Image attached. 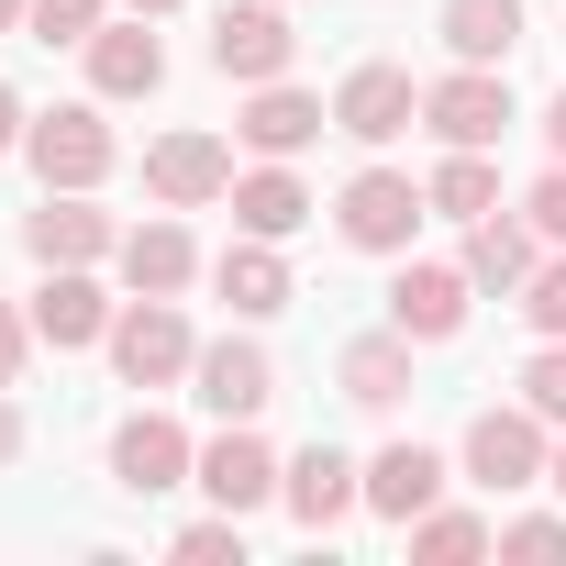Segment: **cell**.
<instances>
[{"instance_id":"836d02e7","label":"cell","mask_w":566,"mask_h":566,"mask_svg":"<svg viewBox=\"0 0 566 566\" xmlns=\"http://www.w3.org/2000/svg\"><path fill=\"white\" fill-rule=\"evenodd\" d=\"M23 134H34V112H23V101H12V90H0V156H12V145H23Z\"/></svg>"},{"instance_id":"5bb4252c","label":"cell","mask_w":566,"mask_h":566,"mask_svg":"<svg viewBox=\"0 0 566 566\" xmlns=\"http://www.w3.org/2000/svg\"><path fill=\"white\" fill-rule=\"evenodd\" d=\"M156 78H167V45L145 34V12H134V23H101V34H90V90H101V101H145Z\"/></svg>"},{"instance_id":"5b68a950","label":"cell","mask_w":566,"mask_h":566,"mask_svg":"<svg viewBox=\"0 0 566 566\" xmlns=\"http://www.w3.org/2000/svg\"><path fill=\"white\" fill-rule=\"evenodd\" d=\"M544 455H555V444H544V411H533V400H522V411H478V422H467V478H478V489H533V478H544Z\"/></svg>"},{"instance_id":"8fae6325","label":"cell","mask_w":566,"mask_h":566,"mask_svg":"<svg viewBox=\"0 0 566 566\" xmlns=\"http://www.w3.org/2000/svg\"><path fill=\"white\" fill-rule=\"evenodd\" d=\"M34 334H45L56 356H78V345H112V301L90 290V266H45V290H34Z\"/></svg>"},{"instance_id":"d4e9b609","label":"cell","mask_w":566,"mask_h":566,"mask_svg":"<svg viewBox=\"0 0 566 566\" xmlns=\"http://www.w3.org/2000/svg\"><path fill=\"white\" fill-rule=\"evenodd\" d=\"M433 211H444V222H489V211H500V167H489L478 145H455V156L433 167Z\"/></svg>"},{"instance_id":"74e56055","label":"cell","mask_w":566,"mask_h":566,"mask_svg":"<svg viewBox=\"0 0 566 566\" xmlns=\"http://www.w3.org/2000/svg\"><path fill=\"white\" fill-rule=\"evenodd\" d=\"M23 12H34V0H0V34H23Z\"/></svg>"},{"instance_id":"ac0fdd59","label":"cell","mask_w":566,"mask_h":566,"mask_svg":"<svg viewBox=\"0 0 566 566\" xmlns=\"http://www.w3.org/2000/svg\"><path fill=\"white\" fill-rule=\"evenodd\" d=\"M444 500V455L433 444H389L378 467H367V511H389V522H422Z\"/></svg>"},{"instance_id":"4316f807","label":"cell","mask_w":566,"mask_h":566,"mask_svg":"<svg viewBox=\"0 0 566 566\" xmlns=\"http://www.w3.org/2000/svg\"><path fill=\"white\" fill-rule=\"evenodd\" d=\"M23 34H34V45H90V34H101V0H34Z\"/></svg>"},{"instance_id":"1f68e13d","label":"cell","mask_w":566,"mask_h":566,"mask_svg":"<svg viewBox=\"0 0 566 566\" xmlns=\"http://www.w3.org/2000/svg\"><path fill=\"white\" fill-rule=\"evenodd\" d=\"M522 222L566 244V156H555V178H533V200H522Z\"/></svg>"},{"instance_id":"7a4b0ae2","label":"cell","mask_w":566,"mask_h":566,"mask_svg":"<svg viewBox=\"0 0 566 566\" xmlns=\"http://www.w3.org/2000/svg\"><path fill=\"white\" fill-rule=\"evenodd\" d=\"M112 367H123V389H167V378H189L200 345H189L178 301H134V312H112Z\"/></svg>"},{"instance_id":"30bf717a","label":"cell","mask_w":566,"mask_h":566,"mask_svg":"<svg viewBox=\"0 0 566 566\" xmlns=\"http://www.w3.org/2000/svg\"><path fill=\"white\" fill-rule=\"evenodd\" d=\"M411 112H422L411 67H356V78L334 90V134H356V145H389V134H411Z\"/></svg>"},{"instance_id":"52a82bcc","label":"cell","mask_w":566,"mask_h":566,"mask_svg":"<svg viewBox=\"0 0 566 566\" xmlns=\"http://www.w3.org/2000/svg\"><path fill=\"white\" fill-rule=\"evenodd\" d=\"M145 189H156L167 211H211V200H233V145L167 134V145H145Z\"/></svg>"},{"instance_id":"3957f363","label":"cell","mask_w":566,"mask_h":566,"mask_svg":"<svg viewBox=\"0 0 566 566\" xmlns=\"http://www.w3.org/2000/svg\"><path fill=\"white\" fill-rule=\"evenodd\" d=\"M290 56H301V34H290V12H277V0H233V12L211 23V67L244 78V90L290 78Z\"/></svg>"},{"instance_id":"2e32d148","label":"cell","mask_w":566,"mask_h":566,"mask_svg":"<svg viewBox=\"0 0 566 566\" xmlns=\"http://www.w3.org/2000/svg\"><path fill=\"white\" fill-rule=\"evenodd\" d=\"M323 123H334V112H323L312 90H290V78H266V90L244 101V123H233V134H244L255 156H301V145L323 134Z\"/></svg>"},{"instance_id":"7402d4cb","label":"cell","mask_w":566,"mask_h":566,"mask_svg":"<svg viewBox=\"0 0 566 566\" xmlns=\"http://www.w3.org/2000/svg\"><path fill=\"white\" fill-rule=\"evenodd\" d=\"M444 45L455 67H500L522 45V0H444Z\"/></svg>"},{"instance_id":"9a60e30c","label":"cell","mask_w":566,"mask_h":566,"mask_svg":"<svg viewBox=\"0 0 566 566\" xmlns=\"http://www.w3.org/2000/svg\"><path fill=\"white\" fill-rule=\"evenodd\" d=\"M200 400L222 411V422H255L266 400H277V367H266V345H200Z\"/></svg>"},{"instance_id":"cb8c5ba5","label":"cell","mask_w":566,"mask_h":566,"mask_svg":"<svg viewBox=\"0 0 566 566\" xmlns=\"http://www.w3.org/2000/svg\"><path fill=\"white\" fill-rule=\"evenodd\" d=\"M467 277H478V290H522V277H533V233L522 222H467Z\"/></svg>"},{"instance_id":"f1b7e54d","label":"cell","mask_w":566,"mask_h":566,"mask_svg":"<svg viewBox=\"0 0 566 566\" xmlns=\"http://www.w3.org/2000/svg\"><path fill=\"white\" fill-rule=\"evenodd\" d=\"M178 555H189V566H222V555L244 566V511H222V522H189V533H178Z\"/></svg>"},{"instance_id":"277c9868","label":"cell","mask_w":566,"mask_h":566,"mask_svg":"<svg viewBox=\"0 0 566 566\" xmlns=\"http://www.w3.org/2000/svg\"><path fill=\"white\" fill-rule=\"evenodd\" d=\"M422 123H433L444 145H478V156H489V145L511 134V78H500V67H455V78L422 90Z\"/></svg>"},{"instance_id":"7c38bea8","label":"cell","mask_w":566,"mask_h":566,"mask_svg":"<svg viewBox=\"0 0 566 566\" xmlns=\"http://www.w3.org/2000/svg\"><path fill=\"white\" fill-rule=\"evenodd\" d=\"M277 500H290L312 533H334V522L367 500V467H345L334 444H312V455H290V467H277Z\"/></svg>"},{"instance_id":"6da1fadb","label":"cell","mask_w":566,"mask_h":566,"mask_svg":"<svg viewBox=\"0 0 566 566\" xmlns=\"http://www.w3.org/2000/svg\"><path fill=\"white\" fill-rule=\"evenodd\" d=\"M422 211H433V189H411L400 167H367V178H345V200H334L345 244H367V255H411Z\"/></svg>"},{"instance_id":"ffe728a7","label":"cell","mask_w":566,"mask_h":566,"mask_svg":"<svg viewBox=\"0 0 566 566\" xmlns=\"http://www.w3.org/2000/svg\"><path fill=\"white\" fill-rule=\"evenodd\" d=\"M334 378H345V400H356V411H389V400L411 389V334H400V323H389V334H356Z\"/></svg>"},{"instance_id":"44dd1931","label":"cell","mask_w":566,"mask_h":566,"mask_svg":"<svg viewBox=\"0 0 566 566\" xmlns=\"http://www.w3.org/2000/svg\"><path fill=\"white\" fill-rule=\"evenodd\" d=\"M200 489H211L222 511H255V500H277V455H266V444H255V433L233 422V433H222V444L200 455Z\"/></svg>"},{"instance_id":"d6a6232c","label":"cell","mask_w":566,"mask_h":566,"mask_svg":"<svg viewBox=\"0 0 566 566\" xmlns=\"http://www.w3.org/2000/svg\"><path fill=\"white\" fill-rule=\"evenodd\" d=\"M23 334H34V323H23L12 301H0V389H12V378H23Z\"/></svg>"},{"instance_id":"603a6c76","label":"cell","mask_w":566,"mask_h":566,"mask_svg":"<svg viewBox=\"0 0 566 566\" xmlns=\"http://www.w3.org/2000/svg\"><path fill=\"white\" fill-rule=\"evenodd\" d=\"M233 222H244V233H266V244H277V233H301V222H312V189H301V178H290V167H277V156H266V167H255V178H233Z\"/></svg>"},{"instance_id":"9c48e42d","label":"cell","mask_w":566,"mask_h":566,"mask_svg":"<svg viewBox=\"0 0 566 566\" xmlns=\"http://www.w3.org/2000/svg\"><path fill=\"white\" fill-rule=\"evenodd\" d=\"M112 478H123L134 500H156V489H178V478H200V455H189V433H178L167 411H134V422L112 433Z\"/></svg>"},{"instance_id":"d6986e66","label":"cell","mask_w":566,"mask_h":566,"mask_svg":"<svg viewBox=\"0 0 566 566\" xmlns=\"http://www.w3.org/2000/svg\"><path fill=\"white\" fill-rule=\"evenodd\" d=\"M123 277H134V301H178L189 277H200V255H189L178 222H134L123 233Z\"/></svg>"},{"instance_id":"484cf974","label":"cell","mask_w":566,"mask_h":566,"mask_svg":"<svg viewBox=\"0 0 566 566\" xmlns=\"http://www.w3.org/2000/svg\"><path fill=\"white\" fill-rule=\"evenodd\" d=\"M411 555L422 566H467V555H489V522L478 511H422L411 522Z\"/></svg>"},{"instance_id":"e0dca14e","label":"cell","mask_w":566,"mask_h":566,"mask_svg":"<svg viewBox=\"0 0 566 566\" xmlns=\"http://www.w3.org/2000/svg\"><path fill=\"white\" fill-rule=\"evenodd\" d=\"M211 290H222L244 323H266V312H290V266H277V244H266V233H244V244H222Z\"/></svg>"},{"instance_id":"f35d334b","label":"cell","mask_w":566,"mask_h":566,"mask_svg":"<svg viewBox=\"0 0 566 566\" xmlns=\"http://www.w3.org/2000/svg\"><path fill=\"white\" fill-rule=\"evenodd\" d=\"M134 12H145V23H156V12H178V0H134Z\"/></svg>"},{"instance_id":"f546056e","label":"cell","mask_w":566,"mask_h":566,"mask_svg":"<svg viewBox=\"0 0 566 566\" xmlns=\"http://www.w3.org/2000/svg\"><path fill=\"white\" fill-rule=\"evenodd\" d=\"M500 555H522V566H555V555H566V522H555V511H533V522H500Z\"/></svg>"},{"instance_id":"ba28073f","label":"cell","mask_w":566,"mask_h":566,"mask_svg":"<svg viewBox=\"0 0 566 566\" xmlns=\"http://www.w3.org/2000/svg\"><path fill=\"white\" fill-rule=\"evenodd\" d=\"M23 244L45 266H90V255H123L112 211H90V189H45V211H23Z\"/></svg>"},{"instance_id":"d590c367","label":"cell","mask_w":566,"mask_h":566,"mask_svg":"<svg viewBox=\"0 0 566 566\" xmlns=\"http://www.w3.org/2000/svg\"><path fill=\"white\" fill-rule=\"evenodd\" d=\"M544 145H555V156H566V101H555V112H544Z\"/></svg>"},{"instance_id":"8992f818","label":"cell","mask_w":566,"mask_h":566,"mask_svg":"<svg viewBox=\"0 0 566 566\" xmlns=\"http://www.w3.org/2000/svg\"><path fill=\"white\" fill-rule=\"evenodd\" d=\"M23 156H34L45 189H101V178H112V123H101V112H45V123L23 134Z\"/></svg>"},{"instance_id":"4dcf8cb0","label":"cell","mask_w":566,"mask_h":566,"mask_svg":"<svg viewBox=\"0 0 566 566\" xmlns=\"http://www.w3.org/2000/svg\"><path fill=\"white\" fill-rule=\"evenodd\" d=\"M522 400H533L544 422H566V345H544V356L522 367Z\"/></svg>"},{"instance_id":"e575fe53","label":"cell","mask_w":566,"mask_h":566,"mask_svg":"<svg viewBox=\"0 0 566 566\" xmlns=\"http://www.w3.org/2000/svg\"><path fill=\"white\" fill-rule=\"evenodd\" d=\"M23 455V411H12V389H0V467Z\"/></svg>"},{"instance_id":"83f0119b","label":"cell","mask_w":566,"mask_h":566,"mask_svg":"<svg viewBox=\"0 0 566 566\" xmlns=\"http://www.w3.org/2000/svg\"><path fill=\"white\" fill-rule=\"evenodd\" d=\"M522 312H533V334H544V345H566V255L522 277Z\"/></svg>"},{"instance_id":"8d00e7d4","label":"cell","mask_w":566,"mask_h":566,"mask_svg":"<svg viewBox=\"0 0 566 566\" xmlns=\"http://www.w3.org/2000/svg\"><path fill=\"white\" fill-rule=\"evenodd\" d=\"M544 489H555V500H566V444H555V455H544Z\"/></svg>"},{"instance_id":"4fadbf2b","label":"cell","mask_w":566,"mask_h":566,"mask_svg":"<svg viewBox=\"0 0 566 566\" xmlns=\"http://www.w3.org/2000/svg\"><path fill=\"white\" fill-rule=\"evenodd\" d=\"M467 290H478L467 266H400V290H389V323H400L411 345H444V334L467 323Z\"/></svg>"}]
</instances>
